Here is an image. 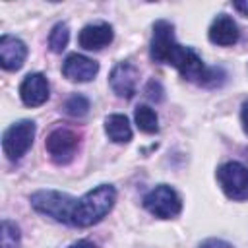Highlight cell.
Returning a JSON list of instances; mask_svg holds the SVG:
<instances>
[{"instance_id": "6da1fadb", "label": "cell", "mask_w": 248, "mask_h": 248, "mask_svg": "<svg viewBox=\"0 0 248 248\" xmlns=\"http://www.w3.org/2000/svg\"><path fill=\"white\" fill-rule=\"evenodd\" d=\"M116 202V190L110 184H99L93 190L85 192L74 209L72 225L74 227H91L108 215Z\"/></svg>"}, {"instance_id": "7a4b0ae2", "label": "cell", "mask_w": 248, "mask_h": 248, "mask_svg": "<svg viewBox=\"0 0 248 248\" xmlns=\"http://www.w3.org/2000/svg\"><path fill=\"white\" fill-rule=\"evenodd\" d=\"M78 200L66 192L58 190H39L31 196V205L35 211L52 217L58 223L72 225V215L76 209Z\"/></svg>"}, {"instance_id": "3957f363", "label": "cell", "mask_w": 248, "mask_h": 248, "mask_svg": "<svg viewBox=\"0 0 248 248\" xmlns=\"http://www.w3.org/2000/svg\"><path fill=\"white\" fill-rule=\"evenodd\" d=\"M35 138V122L33 120H17L6 128L2 136V149L10 161L21 159L29 147L33 145Z\"/></svg>"}, {"instance_id": "277c9868", "label": "cell", "mask_w": 248, "mask_h": 248, "mask_svg": "<svg viewBox=\"0 0 248 248\" xmlns=\"http://www.w3.org/2000/svg\"><path fill=\"white\" fill-rule=\"evenodd\" d=\"M143 207L159 219H172L182 211V200L174 188L167 184H159L145 194Z\"/></svg>"}, {"instance_id": "5b68a950", "label": "cell", "mask_w": 248, "mask_h": 248, "mask_svg": "<svg viewBox=\"0 0 248 248\" xmlns=\"http://www.w3.org/2000/svg\"><path fill=\"white\" fill-rule=\"evenodd\" d=\"M217 180L227 198L234 202L248 200V167L238 161L223 163L217 169Z\"/></svg>"}, {"instance_id": "8992f818", "label": "cell", "mask_w": 248, "mask_h": 248, "mask_svg": "<svg viewBox=\"0 0 248 248\" xmlns=\"http://www.w3.org/2000/svg\"><path fill=\"white\" fill-rule=\"evenodd\" d=\"M78 145H79V134L66 126L54 128L45 141V147L56 165H68L74 159Z\"/></svg>"}, {"instance_id": "52a82bcc", "label": "cell", "mask_w": 248, "mask_h": 248, "mask_svg": "<svg viewBox=\"0 0 248 248\" xmlns=\"http://www.w3.org/2000/svg\"><path fill=\"white\" fill-rule=\"evenodd\" d=\"M138 79H140V72L138 68L128 62V60H122L118 62L112 70H110V76H108V83H110V89L120 97V99H132L136 89H138Z\"/></svg>"}, {"instance_id": "ba28073f", "label": "cell", "mask_w": 248, "mask_h": 248, "mask_svg": "<svg viewBox=\"0 0 248 248\" xmlns=\"http://www.w3.org/2000/svg\"><path fill=\"white\" fill-rule=\"evenodd\" d=\"M174 27L167 19H159L153 23V35H151V45H149V54L155 62L167 64V58L170 50L174 48Z\"/></svg>"}, {"instance_id": "9c48e42d", "label": "cell", "mask_w": 248, "mask_h": 248, "mask_svg": "<svg viewBox=\"0 0 248 248\" xmlns=\"http://www.w3.org/2000/svg\"><path fill=\"white\" fill-rule=\"evenodd\" d=\"M48 79L41 72L27 74L19 85V97L25 107H41L48 99Z\"/></svg>"}, {"instance_id": "30bf717a", "label": "cell", "mask_w": 248, "mask_h": 248, "mask_svg": "<svg viewBox=\"0 0 248 248\" xmlns=\"http://www.w3.org/2000/svg\"><path fill=\"white\" fill-rule=\"evenodd\" d=\"M97 72H99V64L83 54H78V52L68 54L62 64V74L70 81H79V83L91 81L97 76Z\"/></svg>"}, {"instance_id": "8fae6325", "label": "cell", "mask_w": 248, "mask_h": 248, "mask_svg": "<svg viewBox=\"0 0 248 248\" xmlns=\"http://www.w3.org/2000/svg\"><path fill=\"white\" fill-rule=\"evenodd\" d=\"M27 58V46L21 39L14 35L0 37V66L8 72L19 70Z\"/></svg>"}, {"instance_id": "7c38bea8", "label": "cell", "mask_w": 248, "mask_h": 248, "mask_svg": "<svg viewBox=\"0 0 248 248\" xmlns=\"http://www.w3.org/2000/svg\"><path fill=\"white\" fill-rule=\"evenodd\" d=\"M114 39V31L108 23H89L79 31V46L85 50H101L103 46L110 45Z\"/></svg>"}, {"instance_id": "4fadbf2b", "label": "cell", "mask_w": 248, "mask_h": 248, "mask_svg": "<svg viewBox=\"0 0 248 248\" xmlns=\"http://www.w3.org/2000/svg\"><path fill=\"white\" fill-rule=\"evenodd\" d=\"M209 41L213 45H219V46H232L236 41H238V25L234 23V19L227 14H219L211 25H209Z\"/></svg>"}, {"instance_id": "5bb4252c", "label": "cell", "mask_w": 248, "mask_h": 248, "mask_svg": "<svg viewBox=\"0 0 248 248\" xmlns=\"http://www.w3.org/2000/svg\"><path fill=\"white\" fill-rule=\"evenodd\" d=\"M105 132L114 143H128L132 140V128L124 114H108L105 118Z\"/></svg>"}, {"instance_id": "9a60e30c", "label": "cell", "mask_w": 248, "mask_h": 248, "mask_svg": "<svg viewBox=\"0 0 248 248\" xmlns=\"http://www.w3.org/2000/svg\"><path fill=\"white\" fill-rule=\"evenodd\" d=\"M136 126L145 134H155L159 130V116L149 105H138L134 110Z\"/></svg>"}, {"instance_id": "2e32d148", "label": "cell", "mask_w": 248, "mask_h": 248, "mask_svg": "<svg viewBox=\"0 0 248 248\" xmlns=\"http://www.w3.org/2000/svg\"><path fill=\"white\" fill-rule=\"evenodd\" d=\"M68 41H70V29L64 21L56 23L52 29H50V35H48V48L52 52H62L66 46H68Z\"/></svg>"}, {"instance_id": "e0dca14e", "label": "cell", "mask_w": 248, "mask_h": 248, "mask_svg": "<svg viewBox=\"0 0 248 248\" xmlns=\"http://www.w3.org/2000/svg\"><path fill=\"white\" fill-rule=\"evenodd\" d=\"M87 110H89V99L85 95H79V93L70 95L66 99V103H64V112L70 114V116H74V118L85 116Z\"/></svg>"}, {"instance_id": "ac0fdd59", "label": "cell", "mask_w": 248, "mask_h": 248, "mask_svg": "<svg viewBox=\"0 0 248 248\" xmlns=\"http://www.w3.org/2000/svg\"><path fill=\"white\" fill-rule=\"evenodd\" d=\"M21 246V234L19 227L8 219L2 221V248H19Z\"/></svg>"}, {"instance_id": "d6986e66", "label": "cell", "mask_w": 248, "mask_h": 248, "mask_svg": "<svg viewBox=\"0 0 248 248\" xmlns=\"http://www.w3.org/2000/svg\"><path fill=\"white\" fill-rule=\"evenodd\" d=\"M145 97H147L149 101H153V103H161V101L165 99V89H163V85H161L157 79L147 81V85H145Z\"/></svg>"}, {"instance_id": "ffe728a7", "label": "cell", "mask_w": 248, "mask_h": 248, "mask_svg": "<svg viewBox=\"0 0 248 248\" xmlns=\"http://www.w3.org/2000/svg\"><path fill=\"white\" fill-rule=\"evenodd\" d=\"M200 248H232V244H229L227 240H221V238H207L200 244Z\"/></svg>"}, {"instance_id": "44dd1931", "label": "cell", "mask_w": 248, "mask_h": 248, "mask_svg": "<svg viewBox=\"0 0 248 248\" xmlns=\"http://www.w3.org/2000/svg\"><path fill=\"white\" fill-rule=\"evenodd\" d=\"M240 120H242V128H244V132L248 134V101L242 105V110H240Z\"/></svg>"}, {"instance_id": "7402d4cb", "label": "cell", "mask_w": 248, "mask_h": 248, "mask_svg": "<svg viewBox=\"0 0 248 248\" xmlns=\"http://www.w3.org/2000/svg\"><path fill=\"white\" fill-rule=\"evenodd\" d=\"M68 248H97V246H95V242H91V240H78V242H74V244L68 246Z\"/></svg>"}, {"instance_id": "603a6c76", "label": "cell", "mask_w": 248, "mask_h": 248, "mask_svg": "<svg viewBox=\"0 0 248 248\" xmlns=\"http://www.w3.org/2000/svg\"><path fill=\"white\" fill-rule=\"evenodd\" d=\"M232 6H234V10H238L242 16L248 17V0H244V2H234Z\"/></svg>"}, {"instance_id": "cb8c5ba5", "label": "cell", "mask_w": 248, "mask_h": 248, "mask_svg": "<svg viewBox=\"0 0 248 248\" xmlns=\"http://www.w3.org/2000/svg\"><path fill=\"white\" fill-rule=\"evenodd\" d=\"M246 157H248V149H246Z\"/></svg>"}]
</instances>
